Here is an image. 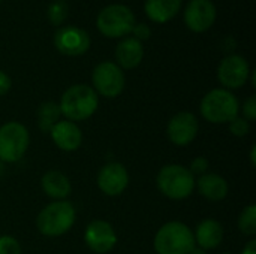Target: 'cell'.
<instances>
[{"label": "cell", "instance_id": "7c38bea8", "mask_svg": "<svg viewBox=\"0 0 256 254\" xmlns=\"http://www.w3.org/2000/svg\"><path fill=\"white\" fill-rule=\"evenodd\" d=\"M84 241L92 252L105 254L116 247L117 235L110 223L104 220H94L87 226L84 234Z\"/></svg>", "mask_w": 256, "mask_h": 254}, {"label": "cell", "instance_id": "83f0119b", "mask_svg": "<svg viewBox=\"0 0 256 254\" xmlns=\"http://www.w3.org/2000/svg\"><path fill=\"white\" fill-rule=\"evenodd\" d=\"M135 33V39L136 40H144L150 37V28L146 24H136L132 30Z\"/></svg>", "mask_w": 256, "mask_h": 254}, {"label": "cell", "instance_id": "7a4b0ae2", "mask_svg": "<svg viewBox=\"0 0 256 254\" xmlns=\"http://www.w3.org/2000/svg\"><path fill=\"white\" fill-rule=\"evenodd\" d=\"M194 232L180 222L164 225L154 237L158 254H189L195 247Z\"/></svg>", "mask_w": 256, "mask_h": 254}, {"label": "cell", "instance_id": "d6986e66", "mask_svg": "<svg viewBox=\"0 0 256 254\" xmlns=\"http://www.w3.org/2000/svg\"><path fill=\"white\" fill-rule=\"evenodd\" d=\"M42 189L46 193V196L52 199H64L70 195V183L69 178L58 172V171H50L42 177Z\"/></svg>", "mask_w": 256, "mask_h": 254}, {"label": "cell", "instance_id": "9c48e42d", "mask_svg": "<svg viewBox=\"0 0 256 254\" xmlns=\"http://www.w3.org/2000/svg\"><path fill=\"white\" fill-rule=\"evenodd\" d=\"M198 120L192 112H178L176 114L166 127V135L168 139L178 145V147H184L189 145L198 135Z\"/></svg>", "mask_w": 256, "mask_h": 254}, {"label": "cell", "instance_id": "4316f807", "mask_svg": "<svg viewBox=\"0 0 256 254\" xmlns=\"http://www.w3.org/2000/svg\"><path fill=\"white\" fill-rule=\"evenodd\" d=\"M208 169V160L206 157H196L192 165H190V172L195 175V174H204L206 171Z\"/></svg>", "mask_w": 256, "mask_h": 254}, {"label": "cell", "instance_id": "4dcf8cb0", "mask_svg": "<svg viewBox=\"0 0 256 254\" xmlns=\"http://www.w3.org/2000/svg\"><path fill=\"white\" fill-rule=\"evenodd\" d=\"M189 254H206V250H202V249H200V247H194V250Z\"/></svg>", "mask_w": 256, "mask_h": 254}, {"label": "cell", "instance_id": "8992f818", "mask_svg": "<svg viewBox=\"0 0 256 254\" xmlns=\"http://www.w3.org/2000/svg\"><path fill=\"white\" fill-rule=\"evenodd\" d=\"M98 28L106 37H122L135 27L134 12L124 4H110L98 15Z\"/></svg>", "mask_w": 256, "mask_h": 254}, {"label": "cell", "instance_id": "8fae6325", "mask_svg": "<svg viewBox=\"0 0 256 254\" xmlns=\"http://www.w3.org/2000/svg\"><path fill=\"white\" fill-rule=\"evenodd\" d=\"M56 48L64 55H81L90 48V37L88 34L78 27H63L57 30L54 36Z\"/></svg>", "mask_w": 256, "mask_h": 254}, {"label": "cell", "instance_id": "e0dca14e", "mask_svg": "<svg viewBox=\"0 0 256 254\" xmlns=\"http://www.w3.org/2000/svg\"><path fill=\"white\" fill-rule=\"evenodd\" d=\"M144 57V48L140 40L135 37H128L122 40L116 48V58L118 61V67L134 69L136 67Z\"/></svg>", "mask_w": 256, "mask_h": 254}, {"label": "cell", "instance_id": "484cf974", "mask_svg": "<svg viewBox=\"0 0 256 254\" xmlns=\"http://www.w3.org/2000/svg\"><path fill=\"white\" fill-rule=\"evenodd\" d=\"M243 114L248 121H254L256 118V96H250L243 106Z\"/></svg>", "mask_w": 256, "mask_h": 254}, {"label": "cell", "instance_id": "1f68e13d", "mask_svg": "<svg viewBox=\"0 0 256 254\" xmlns=\"http://www.w3.org/2000/svg\"><path fill=\"white\" fill-rule=\"evenodd\" d=\"M250 160H252V165L255 166V147H252V151H250Z\"/></svg>", "mask_w": 256, "mask_h": 254}, {"label": "cell", "instance_id": "f546056e", "mask_svg": "<svg viewBox=\"0 0 256 254\" xmlns=\"http://www.w3.org/2000/svg\"><path fill=\"white\" fill-rule=\"evenodd\" d=\"M242 254H256V241H250V243L244 247V250H243V253Z\"/></svg>", "mask_w": 256, "mask_h": 254}, {"label": "cell", "instance_id": "2e32d148", "mask_svg": "<svg viewBox=\"0 0 256 254\" xmlns=\"http://www.w3.org/2000/svg\"><path fill=\"white\" fill-rule=\"evenodd\" d=\"M194 237H195V243H198L200 249L213 250V249L219 247L224 240V228L219 222L207 219L198 225Z\"/></svg>", "mask_w": 256, "mask_h": 254}, {"label": "cell", "instance_id": "ba28073f", "mask_svg": "<svg viewBox=\"0 0 256 254\" xmlns=\"http://www.w3.org/2000/svg\"><path fill=\"white\" fill-rule=\"evenodd\" d=\"M93 85L96 93L104 97H117L124 88V75L122 67L112 61H104L93 70Z\"/></svg>", "mask_w": 256, "mask_h": 254}, {"label": "cell", "instance_id": "6da1fadb", "mask_svg": "<svg viewBox=\"0 0 256 254\" xmlns=\"http://www.w3.org/2000/svg\"><path fill=\"white\" fill-rule=\"evenodd\" d=\"M98 105H99L98 93L86 84H78L69 87L63 93L58 106L62 114L74 123L92 117L96 112Z\"/></svg>", "mask_w": 256, "mask_h": 254}, {"label": "cell", "instance_id": "d4e9b609", "mask_svg": "<svg viewBox=\"0 0 256 254\" xmlns=\"http://www.w3.org/2000/svg\"><path fill=\"white\" fill-rule=\"evenodd\" d=\"M250 130V124L246 118H240V117H236L231 123H230V132L234 135V136H238V138H243L249 133Z\"/></svg>", "mask_w": 256, "mask_h": 254}, {"label": "cell", "instance_id": "f1b7e54d", "mask_svg": "<svg viewBox=\"0 0 256 254\" xmlns=\"http://www.w3.org/2000/svg\"><path fill=\"white\" fill-rule=\"evenodd\" d=\"M10 90V78L0 70V96L6 94Z\"/></svg>", "mask_w": 256, "mask_h": 254}, {"label": "cell", "instance_id": "7402d4cb", "mask_svg": "<svg viewBox=\"0 0 256 254\" xmlns=\"http://www.w3.org/2000/svg\"><path fill=\"white\" fill-rule=\"evenodd\" d=\"M238 228L244 235H255L256 234V207L249 205L243 210L238 219Z\"/></svg>", "mask_w": 256, "mask_h": 254}, {"label": "cell", "instance_id": "9a60e30c", "mask_svg": "<svg viewBox=\"0 0 256 254\" xmlns=\"http://www.w3.org/2000/svg\"><path fill=\"white\" fill-rule=\"evenodd\" d=\"M50 133H51L54 144L63 151H74L82 142V133L80 127L72 121L56 123Z\"/></svg>", "mask_w": 256, "mask_h": 254}, {"label": "cell", "instance_id": "30bf717a", "mask_svg": "<svg viewBox=\"0 0 256 254\" xmlns=\"http://www.w3.org/2000/svg\"><path fill=\"white\" fill-rule=\"evenodd\" d=\"M249 63L242 55L225 57L218 69V79L226 88H240L249 78Z\"/></svg>", "mask_w": 256, "mask_h": 254}, {"label": "cell", "instance_id": "cb8c5ba5", "mask_svg": "<svg viewBox=\"0 0 256 254\" xmlns=\"http://www.w3.org/2000/svg\"><path fill=\"white\" fill-rule=\"evenodd\" d=\"M0 254H21L20 243L9 235L0 237Z\"/></svg>", "mask_w": 256, "mask_h": 254}, {"label": "cell", "instance_id": "d6a6232c", "mask_svg": "<svg viewBox=\"0 0 256 254\" xmlns=\"http://www.w3.org/2000/svg\"><path fill=\"white\" fill-rule=\"evenodd\" d=\"M252 84H254V87H256V72L252 73Z\"/></svg>", "mask_w": 256, "mask_h": 254}, {"label": "cell", "instance_id": "ac0fdd59", "mask_svg": "<svg viewBox=\"0 0 256 254\" xmlns=\"http://www.w3.org/2000/svg\"><path fill=\"white\" fill-rule=\"evenodd\" d=\"M196 184L200 193L208 201H222L228 195V183L218 174H204Z\"/></svg>", "mask_w": 256, "mask_h": 254}, {"label": "cell", "instance_id": "836d02e7", "mask_svg": "<svg viewBox=\"0 0 256 254\" xmlns=\"http://www.w3.org/2000/svg\"><path fill=\"white\" fill-rule=\"evenodd\" d=\"M0 1H2V0H0Z\"/></svg>", "mask_w": 256, "mask_h": 254}, {"label": "cell", "instance_id": "5b68a950", "mask_svg": "<svg viewBox=\"0 0 256 254\" xmlns=\"http://www.w3.org/2000/svg\"><path fill=\"white\" fill-rule=\"evenodd\" d=\"M156 183L160 193L174 201L189 198L195 189L194 174L182 165H168L162 168L158 174Z\"/></svg>", "mask_w": 256, "mask_h": 254}, {"label": "cell", "instance_id": "603a6c76", "mask_svg": "<svg viewBox=\"0 0 256 254\" xmlns=\"http://www.w3.org/2000/svg\"><path fill=\"white\" fill-rule=\"evenodd\" d=\"M68 15V4L63 0H57L50 4L48 7V18L54 25H58L63 22V19Z\"/></svg>", "mask_w": 256, "mask_h": 254}, {"label": "cell", "instance_id": "44dd1931", "mask_svg": "<svg viewBox=\"0 0 256 254\" xmlns=\"http://www.w3.org/2000/svg\"><path fill=\"white\" fill-rule=\"evenodd\" d=\"M62 115L60 106L54 102H45L38 109V124L39 129L45 133H50L52 126L58 123V118Z\"/></svg>", "mask_w": 256, "mask_h": 254}, {"label": "cell", "instance_id": "ffe728a7", "mask_svg": "<svg viewBox=\"0 0 256 254\" xmlns=\"http://www.w3.org/2000/svg\"><path fill=\"white\" fill-rule=\"evenodd\" d=\"M182 7V0H147L146 13L154 22H166Z\"/></svg>", "mask_w": 256, "mask_h": 254}, {"label": "cell", "instance_id": "277c9868", "mask_svg": "<svg viewBox=\"0 0 256 254\" xmlns=\"http://www.w3.org/2000/svg\"><path fill=\"white\" fill-rule=\"evenodd\" d=\"M238 100L237 97L222 88L212 90L207 93L201 102V114L202 117L213 124L231 123L236 117H238Z\"/></svg>", "mask_w": 256, "mask_h": 254}, {"label": "cell", "instance_id": "52a82bcc", "mask_svg": "<svg viewBox=\"0 0 256 254\" xmlns=\"http://www.w3.org/2000/svg\"><path fill=\"white\" fill-rule=\"evenodd\" d=\"M28 132L27 129L16 123L10 121L0 127V160L14 163L18 162L28 148Z\"/></svg>", "mask_w": 256, "mask_h": 254}, {"label": "cell", "instance_id": "4fadbf2b", "mask_svg": "<svg viewBox=\"0 0 256 254\" xmlns=\"http://www.w3.org/2000/svg\"><path fill=\"white\" fill-rule=\"evenodd\" d=\"M216 19V7L210 0H190L184 10L186 25L196 33L208 30Z\"/></svg>", "mask_w": 256, "mask_h": 254}, {"label": "cell", "instance_id": "3957f363", "mask_svg": "<svg viewBox=\"0 0 256 254\" xmlns=\"http://www.w3.org/2000/svg\"><path fill=\"white\" fill-rule=\"evenodd\" d=\"M75 223V208L70 202L58 201L46 205L36 219L39 232L45 237H60Z\"/></svg>", "mask_w": 256, "mask_h": 254}, {"label": "cell", "instance_id": "5bb4252c", "mask_svg": "<svg viewBox=\"0 0 256 254\" xmlns=\"http://www.w3.org/2000/svg\"><path fill=\"white\" fill-rule=\"evenodd\" d=\"M129 184V174L120 163H108L98 174V186L106 196H118Z\"/></svg>", "mask_w": 256, "mask_h": 254}]
</instances>
